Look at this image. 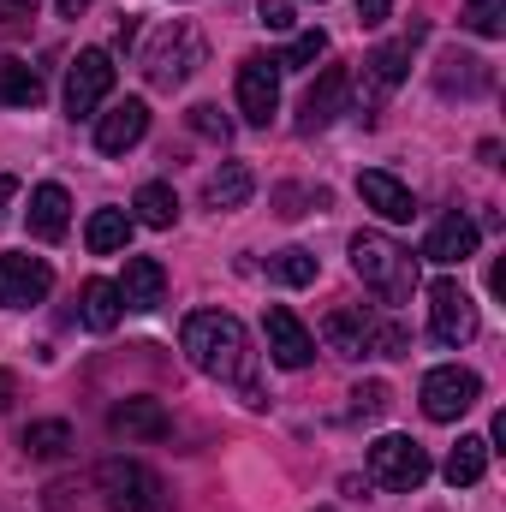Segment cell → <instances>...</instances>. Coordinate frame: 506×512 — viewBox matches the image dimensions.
<instances>
[{
  "instance_id": "cell-34",
  "label": "cell",
  "mask_w": 506,
  "mask_h": 512,
  "mask_svg": "<svg viewBox=\"0 0 506 512\" xmlns=\"http://www.w3.org/2000/svg\"><path fill=\"white\" fill-rule=\"evenodd\" d=\"M256 18H262L268 30H292V0H262Z\"/></svg>"
},
{
  "instance_id": "cell-10",
  "label": "cell",
  "mask_w": 506,
  "mask_h": 512,
  "mask_svg": "<svg viewBox=\"0 0 506 512\" xmlns=\"http://www.w3.org/2000/svg\"><path fill=\"white\" fill-rule=\"evenodd\" d=\"M54 292V268L48 256H30V251H6L0 256V304L6 310H30Z\"/></svg>"
},
{
  "instance_id": "cell-13",
  "label": "cell",
  "mask_w": 506,
  "mask_h": 512,
  "mask_svg": "<svg viewBox=\"0 0 506 512\" xmlns=\"http://www.w3.org/2000/svg\"><path fill=\"white\" fill-rule=\"evenodd\" d=\"M262 334H268V358H274L280 370H304V364L316 358V334H310L286 304H274V310H268Z\"/></svg>"
},
{
  "instance_id": "cell-25",
  "label": "cell",
  "mask_w": 506,
  "mask_h": 512,
  "mask_svg": "<svg viewBox=\"0 0 506 512\" xmlns=\"http://www.w3.org/2000/svg\"><path fill=\"white\" fill-rule=\"evenodd\" d=\"M483 471H489V441H483V435H459V447L447 453L441 477H447L453 489H471V483H483Z\"/></svg>"
},
{
  "instance_id": "cell-35",
  "label": "cell",
  "mask_w": 506,
  "mask_h": 512,
  "mask_svg": "<svg viewBox=\"0 0 506 512\" xmlns=\"http://www.w3.org/2000/svg\"><path fill=\"white\" fill-rule=\"evenodd\" d=\"M387 12H393V0H358V24H387Z\"/></svg>"
},
{
  "instance_id": "cell-3",
  "label": "cell",
  "mask_w": 506,
  "mask_h": 512,
  "mask_svg": "<svg viewBox=\"0 0 506 512\" xmlns=\"http://www.w3.org/2000/svg\"><path fill=\"white\" fill-rule=\"evenodd\" d=\"M322 340H328L340 358H405V346H411L399 322H387V316L364 310V304L334 310V316L322 322Z\"/></svg>"
},
{
  "instance_id": "cell-9",
  "label": "cell",
  "mask_w": 506,
  "mask_h": 512,
  "mask_svg": "<svg viewBox=\"0 0 506 512\" xmlns=\"http://www.w3.org/2000/svg\"><path fill=\"white\" fill-rule=\"evenodd\" d=\"M429 334L441 346H471L477 340V304H471V292L453 274H441L429 286Z\"/></svg>"
},
{
  "instance_id": "cell-4",
  "label": "cell",
  "mask_w": 506,
  "mask_h": 512,
  "mask_svg": "<svg viewBox=\"0 0 506 512\" xmlns=\"http://www.w3.org/2000/svg\"><path fill=\"white\" fill-rule=\"evenodd\" d=\"M197 66H203V36H197L191 24L155 30V42H149V54H143V78H149L155 90H179Z\"/></svg>"
},
{
  "instance_id": "cell-26",
  "label": "cell",
  "mask_w": 506,
  "mask_h": 512,
  "mask_svg": "<svg viewBox=\"0 0 506 512\" xmlns=\"http://www.w3.org/2000/svg\"><path fill=\"white\" fill-rule=\"evenodd\" d=\"M48 90H42V72L30 60H0V108H36Z\"/></svg>"
},
{
  "instance_id": "cell-11",
  "label": "cell",
  "mask_w": 506,
  "mask_h": 512,
  "mask_svg": "<svg viewBox=\"0 0 506 512\" xmlns=\"http://www.w3.org/2000/svg\"><path fill=\"white\" fill-rule=\"evenodd\" d=\"M239 114L251 126H268L280 114V60H268V54L239 60Z\"/></svg>"
},
{
  "instance_id": "cell-40",
  "label": "cell",
  "mask_w": 506,
  "mask_h": 512,
  "mask_svg": "<svg viewBox=\"0 0 506 512\" xmlns=\"http://www.w3.org/2000/svg\"><path fill=\"white\" fill-rule=\"evenodd\" d=\"M322 512H334V507H322Z\"/></svg>"
},
{
  "instance_id": "cell-6",
  "label": "cell",
  "mask_w": 506,
  "mask_h": 512,
  "mask_svg": "<svg viewBox=\"0 0 506 512\" xmlns=\"http://www.w3.org/2000/svg\"><path fill=\"white\" fill-rule=\"evenodd\" d=\"M96 489H102L108 512H161V477L137 459H108L96 471Z\"/></svg>"
},
{
  "instance_id": "cell-7",
  "label": "cell",
  "mask_w": 506,
  "mask_h": 512,
  "mask_svg": "<svg viewBox=\"0 0 506 512\" xmlns=\"http://www.w3.org/2000/svg\"><path fill=\"white\" fill-rule=\"evenodd\" d=\"M108 96H114V54L108 48H78V60L66 66V114L96 120V108Z\"/></svg>"
},
{
  "instance_id": "cell-23",
  "label": "cell",
  "mask_w": 506,
  "mask_h": 512,
  "mask_svg": "<svg viewBox=\"0 0 506 512\" xmlns=\"http://www.w3.org/2000/svg\"><path fill=\"white\" fill-rule=\"evenodd\" d=\"M435 84H441L447 96H453V90H459V96H483V90L495 84V72H489V60H477V54H447L441 72H435Z\"/></svg>"
},
{
  "instance_id": "cell-14",
  "label": "cell",
  "mask_w": 506,
  "mask_h": 512,
  "mask_svg": "<svg viewBox=\"0 0 506 512\" xmlns=\"http://www.w3.org/2000/svg\"><path fill=\"white\" fill-rule=\"evenodd\" d=\"M477 239H483V227H477L471 215H441V221L429 227V239H423V262H435V268H459V262L477 256Z\"/></svg>"
},
{
  "instance_id": "cell-12",
  "label": "cell",
  "mask_w": 506,
  "mask_h": 512,
  "mask_svg": "<svg viewBox=\"0 0 506 512\" xmlns=\"http://www.w3.org/2000/svg\"><path fill=\"white\" fill-rule=\"evenodd\" d=\"M346 102H352V72H346V66H322V78H316L310 96H304L298 131H304V137H310V131H328L346 114Z\"/></svg>"
},
{
  "instance_id": "cell-17",
  "label": "cell",
  "mask_w": 506,
  "mask_h": 512,
  "mask_svg": "<svg viewBox=\"0 0 506 512\" xmlns=\"http://www.w3.org/2000/svg\"><path fill=\"white\" fill-rule=\"evenodd\" d=\"M108 429L126 435V441H167L173 435V417H167L161 399H120L108 411Z\"/></svg>"
},
{
  "instance_id": "cell-29",
  "label": "cell",
  "mask_w": 506,
  "mask_h": 512,
  "mask_svg": "<svg viewBox=\"0 0 506 512\" xmlns=\"http://www.w3.org/2000/svg\"><path fill=\"white\" fill-rule=\"evenodd\" d=\"M268 274H274L280 286H310V280H316V256L304 251V245H286V251L268 256Z\"/></svg>"
},
{
  "instance_id": "cell-37",
  "label": "cell",
  "mask_w": 506,
  "mask_h": 512,
  "mask_svg": "<svg viewBox=\"0 0 506 512\" xmlns=\"http://www.w3.org/2000/svg\"><path fill=\"white\" fill-rule=\"evenodd\" d=\"M90 6H96V0H54V12H60V18H84Z\"/></svg>"
},
{
  "instance_id": "cell-2",
  "label": "cell",
  "mask_w": 506,
  "mask_h": 512,
  "mask_svg": "<svg viewBox=\"0 0 506 512\" xmlns=\"http://www.w3.org/2000/svg\"><path fill=\"white\" fill-rule=\"evenodd\" d=\"M352 274L376 292L381 304H405L417 292V256L387 233H358L352 239Z\"/></svg>"
},
{
  "instance_id": "cell-20",
  "label": "cell",
  "mask_w": 506,
  "mask_h": 512,
  "mask_svg": "<svg viewBox=\"0 0 506 512\" xmlns=\"http://www.w3.org/2000/svg\"><path fill=\"white\" fill-rule=\"evenodd\" d=\"M120 316H126L120 286H114V280H84V292H78V322H84L90 334H108V328H120Z\"/></svg>"
},
{
  "instance_id": "cell-33",
  "label": "cell",
  "mask_w": 506,
  "mask_h": 512,
  "mask_svg": "<svg viewBox=\"0 0 506 512\" xmlns=\"http://www.w3.org/2000/svg\"><path fill=\"white\" fill-rule=\"evenodd\" d=\"M387 405H393L387 382H358V387H352V411H358V417H381Z\"/></svg>"
},
{
  "instance_id": "cell-32",
  "label": "cell",
  "mask_w": 506,
  "mask_h": 512,
  "mask_svg": "<svg viewBox=\"0 0 506 512\" xmlns=\"http://www.w3.org/2000/svg\"><path fill=\"white\" fill-rule=\"evenodd\" d=\"M191 131H203V137L227 143V137H233V120H227V114H221L215 102H197V108H191Z\"/></svg>"
},
{
  "instance_id": "cell-16",
  "label": "cell",
  "mask_w": 506,
  "mask_h": 512,
  "mask_svg": "<svg viewBox=\"0 0 506 512\" xmlns=\"http://www.w3.org/2000/svg\"><path fill=\"white\" fill-rule=\"evenodd\" d=\"M143 131H149V102L126 96L120 108L96 114V149H102V155H126V149L143 143Z\"/></svg>"
},
{
  "instance_id": "cell-36",
  "label": "cell",
  "mask_w": 506,
  "mask_h": 512,
  "mask_svg": "<svg viewBox=\"0 0 506 512\" xmlns=\"http://www.w3.org/2000/svg\"><path fill=\"white\" fill-rule=\"evenodd\" d=\"M30 12H36V0H0V24H18Z\"/></svg>"
},
{
  "instance_id": "cell-27",
  "label": "cell",
  "mask_w": 506,
  "mask_h": 512,
  "mask_svg": "<svg viewBox=\"0 0 506 512\" xmlns=\"http://www.w3.org/2000/svg\"><path fill=\"white\" fill-rule=\"evenodd\" d=\"M131 227H137V221H131L126 209H96L90 227H84V245H90L96 256H114V251L131 245Z\"/></svg>"
},
{
  "instance_id": "cell-22",
  "label": "cell",
  "mask_w": 506,
  "mask_h": 512,
  "mask_svg": "<svg viewBox=\"0 0 506 512\" xmlns=\"http://www.w3.org/2000/svg\"><path fill=\"white\" fill-rule=\"evenodd\" d=\"M411 42H417V30H411V36H399V42H381L376 54L364 60V78H370V90H376V96H393V90L405 84V72H411V66H405V60H411Z\"/></svg>"
},
{
  "instance_id": "cell-39",
  "label": "cell",
  "mask_w": 506,
  "mask_h": 512,
  "mask_svg": "<svg viewBox=\"0 0 506 512\" xmlns=\"http://www.w3.org/2000/svg\"><path fill=\"white\" fill-rule=\"evenodd\" d=\"M12 197H18V179H12V173H0V215L12 209Z\"/></svg>"
},
{
  "instance_id": "cell-21",
  "label": "cell",
  "mask_w": 506,
  "mask_h": 512,
  "mask_svg": "<svg viewBox=\"0 0 506 512\" xmlns=\"http://www.w3.org/2000/svg\"><path fill=\"white\" fill-rule=\"evenodd\" d=\"M256 191V173L245 161H221V173H209V185H203V203L215 209V215H227V209H245Z\"/></svg>"
},
{
  "instance_id": "cell-1",
  "label": "cell",
  "mask_w": 506,
  "mask_h": 512,
  "mask_svg": "<svg viewBox=\"0 0 506 512\" xmlns=\"http://www.w3.org/2000/svg\"><path fill=\"white\" fill-rule=\"evenodd\" d=\"M179 346H185V358H191L203 376L233 382L239 393H245L251 411H268V393H262V382H256L251 334H245V322H239L233 310H191L185 328H179Z\"/></svg>"
},
{
  "instance_id": "cell-8",
  "label": "cell",
  "mask_w": 506,
  "mask_h": 512,
  "mask_svg": "<svg viewBox=\"0 0 506 512\" xmlns=\"http://www.w3.org/2000/svg\"><path fill=\"white\" fill-rule=\"evenodd\" d=\"M370 477L393 495H411L429 483V453L411 435H381V441H370Z\"/></svg>"
},
{
  "instance_id": "cell-38",
  "label": "cell",
  "mask_w": 506,
  "mask_h": 512,
  "mask_svg": "<svg viewBox=\"0 0 506 512\" xmlns=\"http://www.w3.org/2000/svg\"><path fill=\"white\" fill-rule=\"evenodd\" d=\"M12 399H18V376H12V370H0V411H6Z\"/></svg>"
},
{
  "instance_id": "cell-28",
  "label": "cell",
  "mask_w": 506,
  "mask_h": 512,
  "mask_svg": "<svg viewBox=\"0 0 506 512\" xmlns=\"http://www.w3.org/2000/svg\"><path fill=\"white\" fill-rule=\"evenodd\" d=\"M66 447H72V423H60V417H42V423L24 429V453L30 459H60Z\"/></svg>"
},
{
  "instance_id": "cell-30",
  "label": "cell",
  "mask_w": 506,
  "mask_h": 512,
  "mask_svg": "<svg viewBox=\"0 0 506 512\" xmlns=\"http://www.w3.org/2000/svg\"><path fill=\"white\" fill-rule=\"evenodd\" d=\"M465 24L477 30V36H506V0H465Z\"/></svg>"
},
{
  "instance_id": "cell-24",
  "label": "cell",
  "mask_w": 506,
  "mask_h": 512,
  "mask_svg": "<svg viewBox=\"0 0 506 512\" xmlns=\"http://www.w3.org/2000/svg\"><path fill=\"white\" fill-rule=\"evenodd\" d=\"M131 221H143V227H155V233H167L173 221H179V191L167 185V179H149V185H137V197H131Z\"/></svg>"
},
{
  "instance_id": "cell-18",
  "label": "cell",
  "mask_w": 506,
  "mask_h": 512,
  "mask_svg": "<svg viewBox=\"0 0 506 512\" xmlns=\"http://www.w3.org/2000/svg\"><path fill=\"white\" fill-rule=\"evenodd\" d=\"M24 227H30V239H66V227H72V197H66V185H36L30 191V209H24Z\"/></svg>"
},
{
  "instance_id": "cell-15",
  "label": "cell",
  "mask_w": 506,
  "mask_h": 512,
  "mask_svg": "<svg viewBox=\"0 0 506 512\" xmlns=\"http://www.w3.org/2000/svg\"><path fill=\"white\" fill-rule=\"evenodd\" d=\"M358 197L376 209L381 221H393V227L417 221V197H411V185H399L387 167H364V173H358Z\"/></svg>"
},
{
  "instance_id": "cell-31",
  "label": "cell",
  "mask_w": 506,
  "mask_h": 512,
  "mask_svg": "<svg viewBox=\"0 0 506 512\" xmlns=\"http://www.w3.org/2000/svg\"><path fill=\"white\" fill-rule=\"evenodd\" d=\"M322 54H328V36H322V30H304V36H298V42L286 48V60H280V72H304V66H316Z\"/></svg>"
},
{
  "instance_id": "cell-19",
  "label": "cell",
  "mask_w": 506,
  "mask_h": 512,
  "mask_svg": "<svg viewBox=\"0 0 506 512\" xmlns=\"http://www.w3.org/2000/svg\"><path fill=\"white\" fill-rule=\"evenodd\" d=\"M114 286H120L126 310H161V298H167V268H161L155 256H126V274H120Z\"/></svg>"
},
{
  "instance_id": "cell-5",
  "label": "cell",
  "mask_w": 506,
  "mask_h": 512,
  "mask_svg": "<svg viewBox=\"0 0 506 512\" xmlns=\"http://www.w3.org/2000/svg\"><path fill=\"white\" fill-rule=\"evenodd\" d=\"M423 417L429 423H459L477 399H483V376L477 370H465V364H441V370H429L423 376Z\"/></svg>"
}]
</instances>
